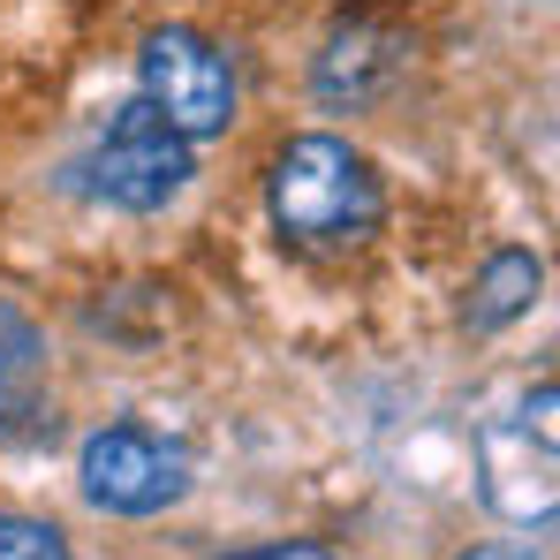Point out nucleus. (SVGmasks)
<instances>
[{
	"instance_id": "nucleus-4",
	"label": "nucleus",
	"mask_w": 560,
	"mask_h": 560,
	"mask_svg": "<svg viewBox=\"0 0 560 560\" xmlns=\"http://www.w3.org/2000/svg\"><path fill=\"white\" fill-rule=\"evenodd\" d=\"M477 455H485V500L508 515V523H523V530H546L553 523V386H538L530 394V409H523V424H492L485 440H477Z\"/></svg>"
},
{
	"instance_id": "nucleus-10",
	"label": "nucleus",
	"mask_w": 560,
	"mask_h": 560,
	"mask_svg": "<svg viewBox=\"0 0 560 560\" xmlns=\"http://www.w3.org/2000/svg\"><path fill=\"white\" fill-rule=\"evenodd\" d=\"M235 560H334L326 546H266V553H235Z\"/></svg>"
},
{
	"instance_id": "nucleus-11",
	"label": "nucleus",
	"mask_w": 560,
	"mask_h": 560,
	"mask_svg": "<svg viewBox=\"0 0 560 560\" xmlns=\"http://www.w3.org/2000/svg\"><path fill=\"white\" fill-rule=\"evenodd\" d=\"M463 560H538V553H523V546H477V553H463Z\"/></svg>"
},
{
	"instance_id": "nucleus-7",
	"label": "nucleus",
	"mask_w": 560,
	"mask_h": 560,
	"mask_svg": "<svg viewBox=\"0 0 560 560\" xmlns=\"http://www.w3.org/2000/svg\"><path fill=\"white\" fill-rule=\"evenodd\" d=\"M538 288H546V266L530 258V250H500L485 280H477V295H469V326H508V318H523L530 303H538Z\"/></svg>"
},
{
	"instance_id": "nucleus-6",
	"label": "nucleus",
	"mask_w": 560,
	"mask_h": 560,
	"mask_svg": "<svg viewBox=\"0 0 560 560\" xmlns=\"http://www.w3.org/2000/svg\"><path fill=\"white\" fill-rule=\"evenodd\" d=\"M401 61H409L401 31H386V23H349V31H334V46H326V61H318V92L364 106V98H378L401 77Z\"/></svg>"
},
{
	"instance_id": "nucleus-3",
	"label": "nucleus",
	"mask_w": 560,
	"mask_h": 560,
	"mask_svg": "<svg viewBox=\"0 0 560 560\" xmlns=\"http://www.w3.org/2000/svg\"><path fill=\"white\" fill-rule=\"evenodd\" d=\"M189 492V455L144 424H106L84 440V500L106 515H160Z\"/></svg>"
},
{
	"instance_id": "nucleus-8",
	"label": "nucleus",
	"mask_w": 560,
	"mask_h": 560,
	"mask_svg": "<svg viewBox=\"0 0 560 560\" xmlns=\"http://www.w3.org/2000/svg\"><path fill=\"white\" fill-rule=\"evenodd\" d=\"M38 364H15V357H0V440H31L38 432V417H46V401H38Z\"/></svg>"
},
{
	"instance_id": "nucleus-2",
	"label": "nucleus",
	"mask_w": 560,
	"mask_h": 560,
	"mask_svg": "<svg viewBox=\"0 0 560 560\" xmlns=\"http://www.w3.org/2000/svg\"><path fill=\"white\" fill-rule=\"evenodd\" d=\"M183 183H189V137L152 98H129L92 152V189L121 212H160Z\"/></svg>"
},
{
	"instance_id": "nucleus-9",
	"label": "nucleus",
	"mask_w": 560,
	"mask_h": 560,
	"mask_svg": "<svg viewBox=\"0 0 560 560\" xmlns=\"http://www.w3.org/2000/svg\"><path fill=\"white\" fill-rule=\"evenodd\" d=\"M0 560H69V538L38 515H15L0 508Z\"/></svg>"
},
{
	"instance_id": "nucleus-5",
	"label": "nucleus",
	"mask_w": 560,
	"mask_h": 560,
	"mask_svg": "<svg viewBox=\"0 0 560 560\" xmlns=\"http://www.w3.org/2000/svg\"><path fill=\"white\" fill-rule=\"evenodd\" d=\"M144 98L183 137H220L235 121V77H228L220 46H205L197 31H152L144 38Z\"/></svg>"
},
{
	"instance_id": "nucleus-1",
	"label": "nucleus",
	"mask_w": 560,
	"mask_h": 560,
	"mask_svg": "<svg viewBox=\"0 0 560 560\" xmlns=\"http://www.w3.org/2000/svg\"><path fill=\"white\" fill-rule=\"evenodd\" d=\"M273 220L303 250H341L378 228V183L341 137H295L273 160Z\"/></svg>"
}]
</instances>
